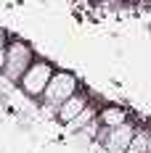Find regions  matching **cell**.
I'll use <instances>...</instances> for the list:
<instances>
[{
    "mask_svg": "<svg viewBox=\"0 0 151 153\" xmlns=\"http://www.w3.org/2000/svg\"><path fill=\"white\" fill-rule=\"evenodd\" d=\"M98 122L101 124H106V127H119V124H125V122H130V114L125 111L122 106H101L98 108Z\"/></svg>",
    "mask_w": 151,
    "mask_h": 153,
    "instance_id": "8992f818",
    "label": "cell"
},
{
    "mask_svg": "<svg viewBox=\"0 0 151 153\" xmlns=\"http://www.w3.org/2000/svg\"><path fill=\"white\" fill-rule=\"evenodd\" d=\"M37 56H35V50L27 40H8V45H5V66H3V79L8 82V85H19V79L21 74L29 69V63L35 61Z\"/></svg>",
    "mask_w": 151,
    "mask_h": 153,
    "instance_id": "6da1fadb",
    "label": "cell"
},
{
    "mask_svg": "<svg viewBox=\"0 0 151 153\" xmlns=\"http://www.w3.org/2000/svg\"><path fill=\"white\" fill-rule=\"evenodd\" d=\"M5 45H8V34H5V29L0 27V50H3Z\"/></svg>",
    "mask_w": 151,
    "mask_h": 153,
    "instance_id": "30bf717a",
    "label": "cell"
},
{
    "mask_svg": "<svg viewBox=\"0 0 151 153\" xmlns=\"http://www.w3.org/2000/svg\"><path fill=\"white\" fill-rule=\"evenodd\" d=\"M98 129H101V122H98V116L93 119L90 124H85L77 135H82V137H88V140H95V135H98Z\"/></svg>",
    "mask_w": 151,
    "mask_h": 153,
    "instance_id": "9c48e42d",
    "label": "cell"
},
{
    "mask_svg": "<svg viewBox=\"0 0 151 153\" xmlns=\"http://www.w3.org/2000/svg\"><path fill=\"white\" fill-rule=\"evenodd\" d=\"M127 153H151V129L149 127H138L135 129V137L130 143Z\"/></svg>",
    "mask_w": 151,
    "mask_h": 153,
    "instance_id": "52a82bcc",
    "label": "cell"
},
{
    "mask_svg": "<svg viewBox=\"0 0 151 153\" xmlns=\"http://www.w3.org/2000/svg\"><path fill=\"white\" fill-rule=\"evenodd\" d=\"M95 116H98V106H95V103H90V106L85 108L82 114H77L74 119L66 124V129H69V132H80V129H82L85 124H90L93 119H95Z\"/></svg>",
    "mask_w": 151,
    "mask_h": 153,
    "instance_id": "ba28073f",
    "label": "cell"
},
{
    "mask_svg": "<svg viewBox=\"0 0 151 153\" xmlns=\"http://www.w3.org/2000/svg\"><path fill=\"white\" fill-rule=\"evenodd\" d=\"M3 66H5V48L0 50V74H3Z\"/></svg>",
    "mask_w": 151,
    "mask_h": 153,
    "instance_id": "8fae6325",
    "label": "cell"
},
{
    "mask_svg": "<svg viewBox=\"0 0 151 153\" xmlns=\"http://www.w3.org/2000/svg\"><path fill=\"white\" fill-rule=\"evenodd\" d=\"M135 129L138 127H133V122H125V124H119V127H106V137H104V143H101V148H104L106 153H127L130 143L135 137Z\"/></svg>",
    "mask_w": 151,
    "mask_h": 153,
    "instance_id": "277c9868",
    "label": "cell"
},
{
    "mask_svg": "<svg viewBox=\"0 0 151 153\" xmlns=\"http://www.w3.org/2000/svg\"><path fill=\"white\" fill-rule=\"evenodd\" d=\"M80 90V79H77L72 71H53V76H50V82H48L45 92H43V108L45 111H50V114H56V108L64 103V100H69L74 92Z\"/></svg>",
    "mask_w": 151,
    "mask_h": 153,
    "instance_id": "7a4b0ae2",
    "label": "cell"
},
{
    "mask_svg": "<svg viewBox=\"0 0 151 153\" xmlns=\"http://www.w3.org/2000/svg\"><path fill=\"white\" fill-rule=\"evenodd\" d=\"M53 71H56V66L48 61V58H35L29 63V69L21 74V79H19L16 87L24 92L27 98H43V92H45Z\"/></svg>",
    "mask_w": 151,
    "mask_h": 153,
    "instance_id": "3957f363",
    "label": "cell"
},
{
    "mask_svg": "<svg viewBox=\"0 0 151 153\" xmlns=\"http://www.w3.org/2000/svg\"><path fill=\"white\" fill-rule=\"evenodd\" d=\"M90 103H93V100H90V95H88V92L77 90L74 95L69 98V100H64V103H61V106L56 108V114H53V116H56V119H59V122L64 124V127H66V124L72 122L77 114H82V111L90 106Z\"/></svg>",
    "mask_w": 151,
    "mask_h": 153,
    "instance_id": "5b68a950",
    "label": "cell"
}]
</instances>
